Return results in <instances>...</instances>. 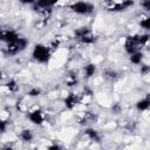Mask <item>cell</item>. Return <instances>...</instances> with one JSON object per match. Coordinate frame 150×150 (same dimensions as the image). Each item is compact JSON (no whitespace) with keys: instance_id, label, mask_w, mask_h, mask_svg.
Listing matches in <instances>:
<instances>
[{"instance_id":"cell-7","label":"cell","mask_w":150,"mask_h":150,"mask_svg":"<svg viewBox=\"0 0 150 150\" xmlns=\"http://www.w3.org/2000/svg\"><path fill=\"white\" fill-rule=\"evenodd\" d=\"M76 121L81 125H88V124L94 123L96 121V115L93 111L84 110V111H81L80 114L76 115Z\"/></svg>"},{"instance_id":"cell-24","label":"cell","mask_w":150,"mask_h":150,"mask_svg":"<svg viewBox=\"0 0 150 150\" xmlns=\"http://www.w3.org/2000/svg\"><path fill=\"white\" fill-rule=\"evenodd\" d=\"M141 6L146 11V12H150V0H144L141 2Z\"/></svg>"},{"instance_id":"cell-3","label":"cell","mask_w":150,"mask_h":150,"mask_svg":"<svg viewBox=\"0 0 150 150\" xmlns=\"http://www.w3.org/2000/svg\"><path fill=\"white\" fill-rule=\"evenodd\" d=\"M32 55H33L34 60H36L38 62L47 63L50 59V49L48 48V46H45L42 43H38L34 46Z\"/></svg>"},{"instance_id":"cell-2","label":"cell","mask_w":150,"mask_h":150,"mask_svg":"<svg viewBox=\"0 0 150 150\" xmlns=\"http://www.w3.org/2000/svg\"><path fill=\"white\" fill-rule=\"evenodd\" d=\"M74 36L77 41L84 45H91L96 42V35L93 33V30L88 27H81L74 32Z\"/></svg>"},{"instance_id":"cell-25","label":"cell","mask_w":150,"mask_h":150,"mask_svg":"<svg viewBox=\"0 0 150 150\" xmlns=\"http://www.w3.org/2000/svg\"><path fill=\"white\" fill-rule=\"evenodd\" d=\"M47 150H61V146L59 144H56V143H53V144L48 145Z\"/></svg>"},{"instance_id":"cell-26","label":"cell","mask_w":150,"mask_h":150,"mask_svg":"<svg viewBox=\"0 0 150 150\" xmlns=\"http://www.w3.org/2000/svg\"><path fill=\"white\" fill-rule=\"evenodd\" d=\"M16 108H18V110H20V111H25V110H26V105H25V103H22L21 101H20V102L18 101Z\"/></svg>"},{"instance_id":"cell-16","label":"cell","mask_w":150,"mask_h":150,"mask_svg":"<svg viewBox=\"0 0 150 150\" xmlns=\"http://www.w3.org/2000/svg\"><path fill=\"white\" fill-rule=\"evenodd\" d=\"M143 60V53L142 52H136L130 55V62L134 64H139Z\"/></svg>"},{"instance_id":"cell-23","label":"cell","mask_w":150,"mask_h":150,"mask_svg":"<svg viewBox=\"0 0 150 150\" xmlns=\"http://www.w3.org/2000/svg\"><path fill=\"white\" fill-rule=\"evenodd\" d=\"M150 73V66H148V64H142L141 66V74L142 75H146V74H149Z\"/></svg>"},{"instance_id":"cell-19","label":"cell","mask_w":150,"mask_h":150,"mask_svg":"<svg viewBox=\"0 0 150 150\" xmlns=\"http://www.w3.org/2000/svg\"><path fill=\"white\" fill-rule=\"evenodd\" d=\"M6 88L8 89L9 93H15L18 90V83L14 81V80H9L7 83H6Z\"/></svg>"},{"instance_id":"cell-14","label":"cell","mask_w":150,"mask_h":150,"mask_svg":"<svg viewBox=\"0 0 150 150\" xmlns=\"http://www.w3.org/2000/svg\"><path fill=\"white\" fill-rule=\"evenodd\" d=\"M54 5H56V1H47V0H42V1H38V2H35L34 9H48V8H52Z\"/></svg>"},{"instance_id":"cell-6","label":"cell","mask_w":150,"mask_h":150,"mask_svg":"<svg viewBox=\"0 0 150 150\" xmlns=\"http://www.w3.org/2000/svg\"><path fill=\"white\" fill-rule=\"evenodd\" d=\"M70 9L73 12H75L76 14L87 15L94 11V5L90 2H87V1H76L70 5Z\"/></svg>"},{"instance_id":"cell-20","label":"cell","mask_w":150,"mask_h":150,"mask_svg":"<svg viewBox=\"0 0 150 150\" xmlns=\"http://www.w3.org/2000/svg\"><path fill=\"white\" fill-rule=\"evenodd\" d=\"M59 46H60V40H59L57 38L53 39V40H52V41L48 43V48L50 49V52H52V50L57 49V48H59Z\"/></svg>"},{"instance_id":"cell-8","label":"cell","mask_w":150,"mask_h":150,"mask_svg":"<svg viewBox=\"0 0 150 150\" xmlns=\"http://www.w3.org/2000/svg\"><path fill=\"white\" fill-rule=\"evenodd\" d=\"M19 38H20L19 34H18L15 30H13V29H9V28H8V29H6V28H2V29H1L0 39H1V41L5 42L6 45H8V43L15 41V40L19 39Z\"/></svg>"},{"instance_id":"cell-29","label":"cell","mask_w":150,"mask_h":150,"mask_svg":"<svg viewBox=\"0 0 150 150\" xmlns=\"http://www.w3.org/2000/svg\"><path fill=\"white\" fill-rule=\"evenodd\" d=\"M145 98H146V100H148V101L150 102V93H149V94H148V95L145 96Z\"/></svg>"},{"instance_id":"cell-12","label":"cell","mask_w":150,"mask_h":150,"mask_svg":"<svg viewBox=\"0 0 150 150\" xmlns=\"http://www.w3.org/2000/svg\"><path fill=\"white\" fill-rule=\"evenodd\" d=\"M84 135H86L89 139H91V141H95V142H100V141H101V136H100L98 131L95 130V129L87 128V129L84 130Z\"/></svg>"},{"instance_id":"cell-11","label":"cell","mask_w":150,"mask_h":150,"mask_svg":"<svg viewBox=\"0 0 150 150\" xmlns=\"http://www.w3.org/2000/svg\"><path fill=\"white\" fill-rule=\"evenodd\" d=\"M64 82L68 87H74L79 83V79H77V75L76 73L74 71H69L67 75H66V79H64Z\"/></svg>"},{"instance_id":"cell-4","label":"cell","mask_w":150,"mask_h":150,"mask_svg":"<svg viewBox=\"0 0 150 150\" xmlns=\"http://www.w3.org/2000/svg\"><path fill=\"white\" fill-rule=\"evenodd\" d=\"M134 5V1L131 0H122V1H115V0H108L103 2V6L105 9L110 12H122L127 8L131 7Z\"/></svg>"},{"instance_id":"cell-9","label":"cell","mask_w":150,"mask_h":150,"mask_svg":"<svg viewBox=\"0 0 150 150\" xmlns=\"http://www.w3.org/2000/svg\"><path fill=\"white\" fill-rule=\"evenodd\" d=\"M80 102H81V96L77 95V94H75V93H69L66 96V98H64V105L69 110L74 109Z\"/></svg>"},{"instance_id":"cell-18","label":"cell","mask_w":150,"mask_h":150,"mask_svg":"<svg viewBox=\"0 0 150 150\" xmlns=\"http://www.w3.org/2000/svg\"><path fill=\"white\" fill-rule=\"evenodd\" d=\"M117 76H118L117 71H115V70H112V69H107V70L104 71V77H105L107 80L112 81V80L117 79Z\"/></svg>"},{"instance_id":"cell-5","label":"cell","mask_w":150,"mask_h":150,"mask_svg":"<svg viewBox=\"0 0 150 150\" xmlns=\"http://www.w3.org/2000/svg\"><path fill=\"white\" fill-rule=\"evenodd\" d=\"M27 46H28L27 39H25V38H19V39H16L15 41H13V42L6 45L5 50H6V53H7L8 55H15V54H18V53L25 50Z\"/></svg>"},{"instance_id":"cell-27","label":"cell","mask_w":150,"mask_h":150,"mask_svg":"<svg viewBox=\"0 0 150 150\" xmlns=\"http://www.w3.org/2000/svg\"><path fill=\"white\" fill-rule=\"evenodd\" d=\"M112 110L115 111V114H117V112L121 110V108H120V105H118V104H116L115 107H112Z\"/></svg>"},{"instance_id":"cell-1","label":"cell","mask_w":150,"mask_h":150,"mask_svg":"<svg viewBox=\"0 0 150 150\" xmlns=\"http://www.w3.org/2000/svg\"><path fill=\"white\" fill-rule=\"evenodd\" d=\"M149 39H150L149 34H134V35H129L125 39L124 49H125V52L129 55H131V54L138 52V48L145 46L148 43Z\"/></svg>"},{"instance_id":"cell-17","label":"cell","mask_w":150,"mask_h":150,"mask_svg":"<svg viewBox=\"0 0 150 150\" xmlns=\"http://www.w3.org/2000/svg\"><path fill=\"white\" fill-rule=\"evenodd\" d=\"M20 138L23 141V142H30L33 139V132L29 130V129H23L21 132H20Z\"/></svg>"},{"instance_id":"cell-22","label":"cell","mask_w":150,"mask_h":150,"mask_svg":"<svg viewBox=\"0 0 150 150\" xmlns=\"http://www.w3.org/2000/svg\"><path fill=\"white\" fill-rule=\"evenodd\" d=\"M41 94V89L40 88H32L29 91H28V96L30 97H36Z\"/></svg>"},{"instance_id":"cell-28","label":"cell","mask_w":150,"mask_h":150,"mask_svg":"<svg viewBox=\"0 0 150 150\" xmlns=\"http://www.w3.org/2000/svg\"><path fill=\"white\" fill-rule=\"evenodd\" d=\"M2 150H14L13 148H11V146H6V148H4Z\"/></svg>"},{"instance_id":"cell-10","label":"cell","mask_w":150,"mask_h":150,"mask_svg":"<svg viewBox=\"0 0 150 150\" xmlns=\"http://www.w3.org/2000/svg\"><path fill=\"white\" fill-rule=\"evenodd\" d=\"M28 118L34 124H42L45 121V116L41 109H34L28 112Z\"/></svg>"},{"instance_id":"cell-15","label":"cell","mask_w":150,"mask_h":150,"mask_svg":"<svg viewBox=\"0 0 150 150\" xmlns=\"http://www.w3.org/2000/svg\"><path fill=\"white\" fill-rule=\"evenodd\" d=\"M136 108H137L138 110H141V111H145V110H148V109L150 108V102L144 97V98L139 100V101L136 103Z\"/></svg>"},{"instance_id":"cell-13","label":"cell","mask_w":150,"mask_h":150,"mask_svg":"<svg viewBox=\"0 0 150 150\" xmlns=\"http://www.w3.org/2000/svg\"><path fill=\"white\" fill-rule=\"evenodd\" d=\"M96 73V64L95 63H88L84 66L83 68V74L86 79H90L91 76H94Z\"/></svg>"},{"instance_id":"cell-21","label":"cell","mask_w":150,"mask_h":150,"mask_svg":"<svg viewBox=\"0 0 150 150\" xmlns=\"http://www.w3.org/2000/svg\"><path fill=\"white\" fill-rule=\"evenodd\" d=\"M139 26H141L142 28H144V29L150 30V16H146V18H144L143 20H141V21H139Z\"/></svg>"}]
</instances>
